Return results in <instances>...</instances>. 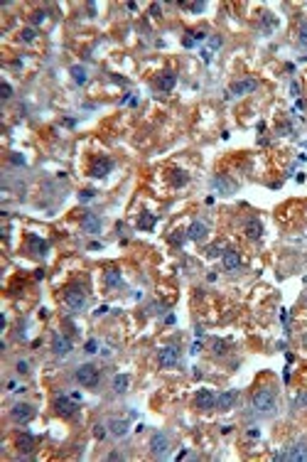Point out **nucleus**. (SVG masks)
Returning <instances> with one entry per match:
<instances>
[{
	"label": "nucleus",
	"instance_id": "20e7f679",
	"mask_svg": "<svg viewBox=\"0 0 307 462\" xmlns=\"http://www.w3.org/2000/svg\"><path fill=\"white\" fill-rule=\"evenodd\" d=\"M170 453V438L165 433H155L150 438V455L153 458H165Z\"/></svg>",
	"mask_w": 307,
	"mask_h": 462
},
{
	"label": "nucleus",
	"instance_id": "2f4dec72",
	"mask_svg": "<svg viewBox=\"0 0 307 462\" xmlns=\"http://www.w3.org/2000/svg\"><path fill=\"white\" fill-rule=\"evenodd\" d=\"M22 40H25V42H32V40H35V30H32V27H27V30L22 32Z\"/></svg>",
	"mask_w": 307,
	"mask_h": 462
},
{
	"label": "nucleus",
	"instance_id": "2eb2a0df",
	"mask_svg": "<svg viewBox=\"0 0 307 462\" xmlns=\"http://www.w3.org/2000/svg\"><path fill=\"white\" fill-rule=\"evenodd\" d=\"M27 249H30L32 254H40V256H45L50 246H47V241H45V239H40V236L30 234V236H27Z\"/></svg>",
	"mask_w": 307,
	"mask_h": 462
},
{
	"label": "nucleus",
	"instance_id": "4be33fe9",
	"mask_svg": "<svg viewBox=\"0 0 307 462\" xmlns=\"http://www.w3.org/2000/svg\"><path fill=\"white\" fill-rule=\"evenodd\" d=\"M128 386H130V376L118 374V376L113 379V391H116V394H125V391H128Z\"/></svg>",
	"mask_w": 307,
	"mask_h": 462
},
{
	"label": "nucleus",
	"instance_id": "7ed1b4c3",
	"mask_svg": "<svg viewBox=\"0 0 307 462\" xmlns=\"http://www.w3.org/2000/svg\"><path fill=\"white\" fill-rule=\"evenodd\" d=\"M99 379H101V374H99V369H96L94 364H81V366L76 369V381H79L84 389H96V386H99Z\"/></svg>",
	"mask_w": 307,
	"mask_h": 462
},
{
	"label": "nucleus",
	"instance_id": "1a4fd4ad",
	"mask_svg": "<svg viewBox=\"0 0 307 462\" xmlns=\"http://www.w3.org/2000/svg\"><path fill=\"white\" fill-rule=\"evenodd\" d=\"M194 408H199V411H211V408H216V396L211 394V391H199L197 396H194Z\"/></svg>",
	"mask_w": 307,
	"mask_h": 462
},
{
	"label": "nucleus",
	"instance_id": "a211bd4d",
	"mask_svg": "<svg viewBox=\"0 0 307 462\" xmlns=\"http://www.w3.org/2000/svg\"><path fill=\"white\" fill-rule=\"evenodd\" d=\"M246 236L253 239V241L260 239V236H263V224H260L258 219H248V221H246Z\"/></svg>",
	"mask_w": 307,
	"mask_h": 462
},
{
	"label": "nucleus",
	"instance_id": "412c9836",
	"mask_svg": "<svg viewBox=\"0 0 307 462\" xmlns=\"http://www.w3.org/2000/svg\"><path fill=\"white\" fill-rule=\"evenodd\" d=\"M108 428H111V433H113L116 438H123V435L128 433V423L121 420V418H111V420H108Z\"/></svg>",
	"mask_w": 307,
	"mask_h": 462
},
{
	"label": "nucleus",
	"instance_id": "7c9ffc66",
	"mask_svg": "<svg viewBox=\"0 0 307 462\" xmlns=\"http://www.w3.org/2000/svg\"><path fill=\"white\" fill-rule=\"evenodd\" d=\"M305 406H307V394H300L295 398V408H305Z\"/></svg>",
	"mask_w": 307,
	"mask_h": 462
},
{
	"label": "nucleus",
	"instance_id": "393cba45",
	"mask_svg": "<svg viewBox=\"0 0 307 462\" xmlns=\"http://www.w3.org/2000/svg\"><path fill=\"white\" fill-rule=\"evenodd\" d=\"M71 76H74V81H76V84H86V79H89L84 66H71Z\"/></svg>",
	"mask_w": 307,
	"mask_h": 462
},
{
	"label": "nucleus",
	"instance_id": "c85d7f7f",
	"mask_svg": "<svg viewBox=\"0 0 307 462\" xmlns=\"http://www.w3.org/2000/svg\"><path fill=\"white\" fill-rule=\"evenodd\" d=\"M224 347H226V344H224L221 339H214V354H224V352H226Z\"/></svg>",
	"mask_w": 307,
	"mask_h": 462
},
{
	"label": "nucleus",
	"instance_id": "aec40b11",
	"mask_svg": "<svg viewBox=\"0 0 307 462\" xmlns=\"http://www.w3.org/2000/svg\"><path fill=\"white\" fill-rule=\"evenodd\" d=\"M189 239H192V241L206 239V224H204V221H194V224L189 226Z\"/></svg>",
	"mask_w": 307,
	"mask_h": 462
},
{
	"label": "nucleus",
	"instance_id": "bb28decb",
	"mask_svg": "<svg viewBox=\"0 0 307 462\" xmlns=\"http://www.w3.org/2000/svg\"><path fill=\"white\" fill-rule=\"evenodd\" d=\"M187 180H189V177L184 175L182 170H175V177H172V182H175L177 187H180V185H187Z\"/></svg>",
	"mask_w": 307,
	"mask_h": 462
},
{
	"label": "nucleus",
	"instance_id": "72a5a7b5",
	"mask_svg": "<svg viewBox=\"0 0 307 462\" xmlns=\"http://www.w3.org/2000/svg\"><path fill=\"white\" fill-rule=\"evenodd\" d=\"M12 96V86L10 84H2V99H10Z\"/></svg>",
	"mask_w": 307,
	"mask_h": 462
},
{
	"label": "nucleus",
	"instance_id": "423d86ee",
	"mask_svg": "<svg viewBox=\"0 0 307 462\" xmlns=\"http://www.w3.org/2000/svg\"><path fill=\"white\" fill-rule=\"evenodd\" d=\"M32 415H35V408L30 403H15L10 408V418L15 423H27V420H32Z\"/></svg>",
	"mask_w": 307,
	"mask_h": 462
},
{
	"label": "nucleus",
	"instance_id": "f704fd0d",
	"mask_svg": "<svg viewBox=\"0 0 307 462\" xmlns=\"http://www.w3.org/2000/svg\"><path fill=\"white\" fill-rule=\"evenodd\" d=\"M189 10H192V12H202V10H204V2H192Z\"/></svg>",
	"mask_w": 307,
	"mask_h": 462
},
{
	"label": "nucleus",
	"instance_id": "39448f33",
	"mask_svg": "<svg viewBox=\"0 0 307 462\" xmlns=\"http://www.w3.org/2000/svg\"><path fill=\"white\" fill-rule=\"evenodd\" d=\"M157 361H160V366H165V369L175 366V364L180 361V349H177V347H172V344L162 347V349H160V354H157Z\"/></svg>",
	"mask_w": 307,
	"mask_h": 462
},
{
	"label": "nucleus",
	"instance_id": "f03ea898",
	"mask_svg": "<svg viewBox=\"0 0 307 462\" xmlns=\"http://www.w3.org/2000/svg\"><path fill=\"white\" fill-rule=\"evenodd\" d=\"M64 303H66V308H69L71 312H81V310L86 308V293H84L79 285H69V288L64 290Z\"/></svg>",
	"mask_w": 307,
	"mask_h": 462
},
{
	"label": "nucleus",
	"instance_id": "6e6552de",
	"mask_svg": "<svg viewBox=\"0 0 307 462\" xmlns=\"http://www.w3.org/2000/svg\"><path fill=\"white\" fill-rule=\"evenodd\" d=\"M54 411L59 413L61 418H71V415L76 413V403L66 396H57L54 398Z\"/></svg>",
	"mask_w": 307,
	"mask_h": 462
},
{
	"label": "nucleus",
	"instance_id": "0eeeda50",
	"mask_svg": "<svg viewBox=\"0 0 307 462\" xmlns=\"http://www.w3.org/2000/svg\"><path fill=\"white\" fill-rule=\"evenodd\" d=\"M278 460H303V462H307V443L303 440V443L290 445L285 453H280V455H278Z\"/></svg>",
	"mask_w": 307,
	"mask_h": 462
},
{
	"label": "nucleus",
	"instance_id": "e433bc0d",
	"mask_svg": "<svg viewBox=\"0 0 307 462\" xmlns=\"http://www.w3.org/2000/svg\"><path fill=\"white\" fill-rule=\"evenodd\" d=\"M209 45H211V47H221V37H211Z\"/></svg>",
	"mask_w": 307,
	"mask_h": 462
},
{
	"label": "nucleus",
	"instance_id": "ddd939ff",
	"mask_svg": "<svg viewBox=\"0 0 307 462\" xmlns=\"http://www.w3.org/2000/svg\"><path fill=\"white\" fill-rule=\"evenodd\" d=\"M236 398H239V391H224L221 396H216V408L219 411H231Z\"/></svg>",
	"mask_w": 307,
	"mask_h": 462
},
{
	"label": "nucleus",
	"instance_id": "9b49d317",
	"mask_svg": "<svg viewBox=\"0 0 307 462\" xmlns=\"http://www.w3.org/2000/svg\"><path fill=\"white\" fill-rule=\"evenodd\" d=\"M256 86H258L256 79H241V81H234V84H231V94H234V96H244V94L256 91Z\"/></svg>",
	"mask_w": 307,
	"mask_h": 462
},
{
	"label": "nucleus",
	"instance_id": "b1692460",
	"mask_svg": "<svg viewBox=\"0 0 307 462\" xmlns=\"http://www.w3.org/2000/svg\"><path fill=\"white\" fill-rule=\"evenodd\" d=\"M138 226H140V229H143V231H150V229H153V226H155V216H153V214H148V211H145V214H143V216H140V221H138Z\"/></svg>",
	"mask_w": 307,
	"mask_h": 462
},
{
	"label": "nucleus",
	"instance_id": "f8f14e48",
	"mask_svg": "<svg viewBox=\"0 0 307 462\" xmlns=\"http://www.w3.org/2000/svg\"><path fill=\"white\" fill-rule=\"evenodd\" d=\"M221 261H224V268H226V270H239V268H241V254H239L236 249H226L224 256H221Z\"/></svg>",
	"mask_w": 307,
	"mask_h": 462
},
{
	"label": "nucleus",
	"instance_id": "dca6fc26",
	"mask_svg": "<svg viewBox=\"0 0 307 462\" xmlns=\"http://www.w3.org/2000/svg\"><path fill=\"white\" fill-rule=\"evenodd\" d=\"M35 443H37V440H35L32 435L22 433V435H17V443H15V445H17V450H20L22 455H30V453L35 450Z\"/></svg>",
	"mask_w": 307,
	"mask_h": 462
},
{
	"label": "nucleus",
	"instance_id": "f257e3e1",
	"mask_svg": "<svg viewBox=\"0 0 307 462\" xmlns=\"http://www.w3.org/2000/svg\"><path fill=\"white\" fill-rule=\"evenodd\" d=\"M251 406H253L258 413H263V415L273 413V411H275V391H273L270 386L256 389L253 396H251Z\"/></svg>",
	"mask_w": 307,
	"mask_h": 462
},
{
	"label": "nucleus",
	"instance_id": "4468645a",
	"mask_svg": "<svg viewBox=\"0 0 307 462\" xmlns=\"http://www.w3.org/2000/svg\"><path fill=\"white\" fill-rule=\"evenodd\" d=\"M113 170V160H108V157H101V160H96L94 162V167H91V175L94 177H106L108 172Z\"/></svg>",
	"mask_w": 307,
	"mask_h": 462
},
{
	"label": "nucleus",
	"instance_id": "58836bf2",
	"mask_svg": "<svg viewBox=\"0 0 307 462\" xmlns=\"http://www.w3.org/2000/svg\"><path fill=\"white\" fill-rule=\"evenodd\" d=\"M305 303H307V295H305Z\"/></svg>",
	"mask_w": 307,
	"mask_h": 462
},
{
	"label": "nucleus",
	"instance_id": "4c0bfd02",
	"mask_svg": "<svg viewBox=\"0 0 307 462\" xmlns=\"http://www.w3.org/2000/svg\"><path fill=\"white\" fill-rule=\"evenodd\" d=\"M305 347H307V334H305Z\"/></svg>",
	"mask_w": 307,
	"mask_h": 462
},
{
	"label": "nucleus",
	"instance_id": "cd10ccee",
	"mask_svg": "<svg viewBox=\"0 0 307 462\" xmlns=\"http://www.w3.org/2000/svg\"><path fill=\"white\" fill-rule=\"evenodd\" d=\"M45 15H47V12H42V10L32 12V25H40V22H45Z\"/></svg>",
	"mask_w": 307,
	"mask_h": 462
},
{
	"label": "nucleus",
	"instance_id": "6ab92c4d",
	"mask_svg": "<svg viewBox=\"0 0 307 462\" xmlns=\"http://www.w3.org/2000/svg\"><path fill=\"white\" fill-rule=\"evenodd\" d=\"M175 84H177V74H172V71H165V74L157 79L160 91H172V89H175Z\"/></svg>",
	"mask_w": 307,
	"mask_h": 462
},
{
	"label": "nucleus",
	"instance_id": "5701e85b",
	"mask_svg": "<svg viewBox=\"0 0 307 462\" xmlns=\"http://www.w3.org/2000/svg\"><path fill=\"white\" fill-rule=\"evenodd\" d=\"M103 280H106V285H108V288H113V285H118V283H121V273H118L116 268H108V270H106V275H103Z\"/></svg>",
	"mask_w": 307,
	"mask_h": 462
},
{
	"label": "nucleus",
	"instance_id": "c756f323",
	"mask_svg": "<svg viewBox=\"0 0 307 462\" xmlns=\"http://www.w3.org/2000/svg\"><path fill=\"white\" fill-rule=\"evenodd\" d=\"M94 435H96L99 440H103V438H106V428H103V425H94Z\"/></svg>",
	"mask_w": 307,
	"mask_h": 462
},
{
	"label": "nucleus",
	"instance_id": "9d476101",
	"mask_svg": "<svg viewBox=\"0 0 307 462\" xmlns=\"http://www.w3.org/2000/svg\"><path fill=\"white\" fill-rule=\"evenodd\" d=\"M81 229H84L86 234H99V231H101V216L94 214V211H86L84 219H81Z\"/></svg>",
	"mask_w": 307,
	"mask_h": 462
},
{
	"label": "nucleus",
	"instance_id": "473e14b6",
	"mask_svg": "<svg viewBox=\"0 0 307 462\" xmlns=\"http://www.w3.org/2000/svg\"><path fill=\"white\" fill-rule=\"evenodd\" d=\"M96 347H99V342H96V339H89V342H86V352H89V354H94V352H99Z\"/></svg>",
	"mask_w": 307,
	"mask_h": 462
},
{
	"label": "nucleus",
	"instance_id": "f3484780",
	"mask_svg": "<svg viewBox=\"0 0 307 462\" xmlns=\"http://www.w3.org/2000/svg\"><path fill=\"white\" fill-rule=\"evenodd\" d=\"M52 349H54V354H57V357H66V354L71 352V342H69L66 337L57 334V337H54V342H52Z\"/></svg>",
	"mask_w": 307,
	"mask_h": 462
},
{
	"label": "nucleus",
	"instance_id": "a878e982",
	"mask_svg": "<svg viewBox=\"0 0 307 462\" xmlns=\"http://www.w3.org/2000/svg\"><path fill=\"white\" fill-rule=\"evenodd\" d=\"M298 45L307 50V20L300 22V27H298Z\"/></svg>",
	"mask_w": 307,
	"mask_h": 462
},
{
	"label": "nucleus",
	"instance_id": "c9c22d12",
	"mask_svg": "<svg viewBox=\"0 0 307 462\" xmlns=\"http://www.w3.org/2000/svg\"><path fill=\"white\" fill-rule=\"evenodd\" d=\"M17 371H20V374H27V361H17Z\"/></svg>",
	"mask_w": 307,
	"mask_h": 462
}]
</instances>
